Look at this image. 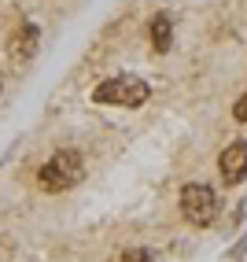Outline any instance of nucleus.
Instances as JSON below:
<instances>
[{
    "mask_svg": "<svg viewBox=\"0 0 247 262\" xmlns=\"http://www.w3.org/2000/svg\"><path fill=\"white\" fill-rule=\"evenodd\" d=\"M148 96H151V85L144 78H137V74L103 78L93 89L96 103H115V107H140V103H148Z\"/></svg>",
    "mask_w": 247,
    "mask_h": 262,
    "instance_id": "1",
    "label": "nucleus"
},
{
    "mask_svg": "<svg viewBox=\"0 0 247 262\" xmlns=\"http://www.w3.org/2000/svg\"><path fill=\"white\" fill-rule=\"evenodd\" d=\"M177 203H181V214H185V222H188V225H196V229H207V225L218 218V211H221L218 192L210 188V185H203V181H192V185H185Z\"/></svg>",
    "mask_w": 247,
    "mask_h": 262,
    "instance_id": "2",
    "label": "nucleus"
},
{
    "mask_svg": "<svg viewBox=\"0 0 247 262\" xmlns=\"http://www.w3.org/2000/svg\"><path fill=\"white\" fill-rule=\"evenodd\" d=\"M81 178H85L81 155L70 151V148L56 151V155H52V159L41 166V173H37V181H41L44 192H66V188H74Z\"/></svg>",
    "mask_w": 247,
    "mask_h": 262,
    "instance_id": "3",
    "label": "nucleus"
},
{
    "mask_svg": "<svg viewBox=\"0 0 247 262\" xmlns=\"http://www.w3.org/2000/svg\"><path fill=\"white\" fill-rule=\"evenodd\" d=\"M218 170H221V181L225 185H240L247 181V141H233L221 159H218Z\"/></svg>",
    "mask_w": 247,
    "mask_h": 262,
    "instance_id": "4",
    "label": "nucleus"
},
{
    "mask_svg": "<svg viewBox=\"0 0 247 262\" xmlns=\"http://www.w3.org/2000/svg\"><path fill=\"white\" fill-rule=\"evenodd\" d=\"M37 26L33 23H26V26H19L15 30V37L8 41V52H11V59L15 63H23V59H33V52H37Z\"/></svg>",
    "mask_w": 247,
    "mask_h": 262,
    "instance_id": "5",
    "label": "nucleus"
},
{
    "mask_svg": "<svg viewBox=\"0 0 247 262\" xmlns=\"http://www.w3.org/2000/svg\"><path fill=\"white\" fill-rule=\"evenodd\" d=\"M148 33H151V48L155 52H170V41H173V19L166 11H159L155 19H151V26H148Z\"/></svg>",
    "mask_w": 247,
    "mask_h": 262,
    "instance_id": "6",
    "label": "nucleus"
},
{
    "mask_svg": "<svg viewBox=\"0 0 247 262\" xmlns=\"http://www.w3.org/2000/svg\"><path fill=\"white\" fill-rule=\"evenodd\" d=\"M118 262H155V255L151 251H144V248H133V251H126Z\"/></svg>",
    "mask_w": 247,
    "mask_h": 262,
    "instance_id": "7",
    "label": "nucleus"
},
{
    "mask_svg": "<svg viewBox=\"0 0 247 262\" xmlns=\"http://www.w3.org/2000/svg\"><path fill=\"white\" fill-rule=\"evenodd\" d=\"M233 118H236V122H243V126H247V93H243V96H240V100L233 103Z\"/></svg>",
    "mask_w": 247,
    "mask_h": 262,
    "instance_id": "8",
    "label": "nucleus"
},
{
    "mask_svg": "<svg viewBox=\"0 0 247 262\" xmlns=\"http://www.w3.org/2000/svg\"><path fill=\"white\" fill-rule=\"evenodd\" d=\"M0 89H4V81H0Z\"/></svg>",
    "mask_w": 247,
    "mask_h": 262,
    "instance_id": "9",
    "label": "nucleus"
}]
</instances>
